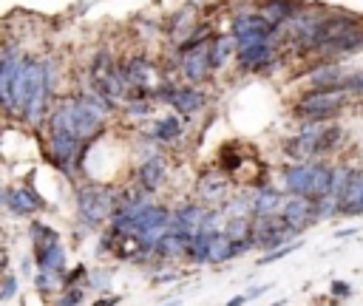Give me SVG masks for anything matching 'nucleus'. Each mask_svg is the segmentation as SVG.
I'll return each instance as SVG.
<instances>
[{
    "label": "nucleus",
    "mask_w": 363,
    "mask_h": 306,
    "mask_svg": "<svg viewBox=\"0 0 363 306\" xmlns=\"http://www.w3.org/2000/svg\"><path fill=\"white\" fill-rule=\"evenodd\" d=\"M108 110H111V105L102 96H96L94 91H88V94H79V96L60 102L48 116V130L68 133V136L88 144L102 133Z\"/></svg>",
    "instance_id": "obj_1"
},
{
    "label": "nucleus",
    "mask_w": 363,
    "mask_h": 306,
    "mask_svg": "<svg viewBox=\"0 0 363 306\" xmlns=\"http://www.w3.org/2000/svg\"><path fill=\"white\" fill-rule=\"evenodd\" d=\"M91 76V91L96 94V96H102L111 108H113V102H119L122 96H125V91H128V82H125V71L116 65V60L111 57V54H96L94 57V62H91V71H88Z\"/></svg>",
    "instance_id": "obj_2"
},
{
    "label": "nucleus",
    "mask_w": 363,
    "mask_h": 306,
    "mask_svg": "<svg viewBox=\"0 0 363 306\" xmlns=\"http://www.w3.org/2000/svg\"><path fill=\"white\" fill-rule=\"evenodd\" d=\"M31 241H34V264H37V269H48L54 275H62V269L68 264V252L60 244V235L51 227L34 221L31 224Z\"/></svg>",
    "instance_id": "obj_3"
},
{
    "label": "nucleus",
    "mask_w": 363,
    "mask_h": 306,
    "mask_svg": "<svg viewBox=\"0 0 363 306\" xmlns=\"http://www.w3.org/2000/svg\"><path fill=\"white\" fill-rule=\"evenodd\" d=\"M77 210H79V218L88 227H99V224L113 218V212H116V193H111L105 187H96V184L79 187L77 190Z\"/></svg>",
    "instance_id": "obj_4"
},
{
    "label": "nucleus",
    "mask_w": 363,
    "mask_h": 306,
    "mask_svg": "<svg viewBox=\"0 0 363 306\" xmlns=\"http://www.w3.org/2000/svg\"><path fill=\"white\" fill-rule=\"evenodd\" d=\"M85 150L88 144L68 136V133H54L48 130V144H45V156L54 167H60L62 173L74 176L79 167H82V159H85Z\"/></svg>",
    "instance_id": "obj_5"
},
{
    "label": "nucleus",
    "mask_w": 363,
    "mask_h": 306,
    "mask_svg": "<svg viewBox=\"0 0 363 306\" xmlns=\"http://www.w3.org/2000/svg\"><path fill=\"white\" fill-rule=\"evenodd\" d=\"M343 102H346V94H340V91H306L298 99L295 113L303 122H329L332 116H337Z\"/></svg>",
    "instance_id": "obj_6"
},
{
    "label": "nucleus",
    "mask_w": 363,
    "mask_h": 306,
    "mask_svg": "<svg viewBox=\"0 0 363 306\" xmlns=\"http://www.w3.org/2000/svg\"><path fill=\"white\" fill-rule=\"evenodd\" d=\"M278 26H272L261 11L258 14H238L233 20V40L238 48H247V45H264L275 37Z\"/></svg>",
    "instance_id": "obj_7"
},
{
    "label": "nucleus",
    "mask_w": 363,
    "mask_h": 306,
    "mask_svg": "<svg viewBox=\"0 0 363 306\" xmlns=\"http://www.w3.org/2000/svg\"><path fill=\"white\" fill-rule=\"evenodd\" d=\"M289 235H295L281 215H272V218H255L252 224V246H267L269 252L278 249V246H286L289 244Z\"/></svg>",
    "instance_id": "obj_8"
},
{
    "label": "nucleus",
    "mask_w": 363,
    "mask_h": 306,
    "mask_svg": "<svg viewBox=\"0 0 363 306\" xmlns=\"http://www.w3.org/2000/svg\"><path fill=\"white\" fill-rule=\"evenodd\" d=\"M179 65H182V74H184V79H187L190 85L204 82V79L210 76V71H213V62H210V45L201 42V45H196V48H184Z\"/></svg>",
    "instance_id": "obj_9"
},
{
    "label": "nucleus",
    "mask_w": 363,
    "mask_h": 306,
    "mask_svg": "<svg viewBox=\"0 0 363 306\" xmlns=\"http://www.w3.org/2000/svg\"><path fill=\"white\" fill-rule=\"evenodd\" d=\"M281 218H284V224L298 235V232H303L312 221H318V215H315V201H312V198H303V196H286V204H284V210H281Z\"/></svg>",
    "instance_id": "obj_10"
},
{
    "label": "nucleus",
    "mask_w": 363,
    "mask_h": 306,
    "mask_svg": "<svg viewBox=\"0 0 363 306\" xmlns=\"http://www.w3.org/2000/svg\"><path fill=\"white\" fill-rule=\"evenodd\" d=\"M312 184H315V164H289L284 170V190L289 196H303L312 198Z\"/></svg>",
    "instance_id": "obj_11"
},
{
    "label": "nucleus",
    "mask_w": 363,
    "mask_h": 306,
    "mask_svg": "<svg viewBox=\"0 0 363 306\" xmlns=\"http://www.w3.org/2000/svg\"><path fill=\"white\" fill-rule=\"evenodd\" d=\"M3 204L14 215H31V212H37L43 207V198L28 184H20V187H9L3 193Z\"/></svg>",
    "instance_id": "obj_12"
},
{
    "label": "nucleus",
    "mask_w": 363,
    "mask_h": 306,
    "mask_svg": "<svg viewBox=\"0 0 363 306\" xmlns=\"http://www.w3.org/2000/svg\"><path fill=\"white\" fill-rule=\"evenodd\" d=\"M164 178H167V162H164L159 153L150 156V159H145V162L139 164V170H136V181H139V187H142L145 193H156Z\"/></svg>",
    "instance_id": "obj_13"
},
{
    "label": "nucleus",
    "mask_w": 363,
    "mask_h": 306,
    "mask_svg": "<svg viewBox=\"0 0 363 306\" xmlns=\"http://www.w3.org/2000/svg\"><path fill=\"white\" fill-rule=\"evenodd\" d=\"M235 60L244 71H264L275 62V48L269 42L264 45H247V48H238L235 51Z\"/></svg>",
    "instance_id": "obj_14"
},
{
    "label": "nucleus",
    "mask_w": 363,
    "mask_h": 306,
    "mask_svg": "<svg viewBox=\"0 0 363 306\" xmlns=\"http://www.w3.org/2000/svg\"><path fill=\"white\" fill-rule=\"evenodd\" d=\"M286 204V196L281 190H272V187H264L252 196V215L255 218H272V215H281Z\"/></svg>",
    "instance_id": "obj_15"
},
{
    "label": "nucleus",
    "mask_w": 363,
    "mask_h": 306,
    "mask_svg": "<svg viewBox=\"0 0 363 306\" xmlns=\"http://www.w3.org/2000/svg\"><path fill=\"white\" fill-rule=\"evenodd\" d=\"M363 212V170H354L349 178V187L340 198V215H357Z\"/></svg>",
    "instance_id": "obj_16"
},
{
    "label": "nucleus",
    "mask_w": 363,
    "mask_h": 306,
    "mask_svg": "<svg viewBox=\"0 0 363 306\" xmlns=\"http://www.w3.org/2000/svg\"><path fill=\"white\" fill-rule=\"evenodd\" d=\"M298 11H301V8H298L295 0H267V3L261 6V14H264L272 26H278V28L286 26Z\"/></svg>",
    "instance_id": "obj_17"
},
{
    "label": "nucleus",
    "mask_w": 363,
    "mask_h": 306,
    "mask_svg": "<svg viewBox=\"0 0 363 306\" xmlns=\"http://www.w3.org/2000/svg\"><path fill=\"white\" fill-rule=\"evenodd\" d=\"M233 37H227V34H216L213 37V42H210V62H213V71L216 68H221L230 57H233Z\"/></svg>",
    "instance_id": "obj_18"
},
{
    "label": "nucleus",
    "mask_w": 363,
    "mask_h": 306,
    "mask_svg": "<svg viewBox=\"0 0 363 306\" xmlns=\"http://www.w3.org/2000/svg\"><path fill=\"white\" fill-rule=\"evenodd\" d=\"M182 130H184V119L167 116V119H159V122L153 125V139H156V142H173V139L182 136Z\"/></svg>",
    "instance_id": "obj_19"
},
{
    "label": "nucleus",
    "mask_w": 363,
    "mask_h": 306,
    "mask_svg": "<svg viewBox=\"0 0 363 306\" xmlns=\"http://www.w3.org/2000/svg\"><path fill=\"white\" fill-rule=\"evenodd\" d=\"M34 286H37L43 295H48V292H54V289H62V286H65V278H60V275H54V272H48V269H37V272H34Z\"/></svg>",
    "instance_id": "obj_20"
},
{
    "label": "nucleus",
    "mask_w": 363,
    "mask_h": 306,
    "mask_svg": "<svg viewBox=\"0 0 363 306\" xmlns=\"http://www.w3.org/2000/svg\"><path fill=\"white\" fill-rule=\"evenodd\" d=\"M224 178H216V181H201V196H207V198H213V201H221V198H227V193H224Z\"/></svg>",
    "instance_id": "obj_21"
},
{
    "label": "nucleus",
    "mask_w": 363,
    "mask_h": 306,
    "mask_svg": "<svg viewBox=\"0 0 363 306\" xmlns=\"http://www.w3.org/2000/svg\"><path fill=\"white\" fill-rule=\"evenodd\" d=\"M301 244L295 241V244H286V246H278V249H272V252H267L261 261H258V266H267V264H272V261H281L286 252H292V249H298Z\"/></svg>",
    "instance_id": "obj_22"
},
{
    "label": "nucleus",
    "mask_w": 363,
    "mask_h": 306,
    "mask_svg": "<svg viewBox=\"0 0 363 306\" xmlns=\"http://www.w3.org/2000/svg\"><path fill=\"white\" fill-rule=\"evenodd\" d=\"M82 298H85V292H82L79 286H74V289H68V292L60 298V303H57V306H79V303H82Z\"/></svg>",
    "instance_id": "obj_23"
},
{
    "label": "nucleus",
    "mask_w": 363,
    "mask_h": 306,
    "mask_svg": "<svg viewBox=\"0 0 363 306\" xmlns=\"http://www.w3.org/2000/svg\"><path fill=\"white\" fill-rule=\"evenodd\" d=\"M17 292V278L14 275H6L3 278V289H0V300H11Z\"/></svg>",
    "instance_id": "obj_24"
},
{
    "label": "nucleus",
    "mask_w": 363,
    "mask_h": 306,
    "mask_svg": "<svg viewBox=\"0 0 363 306\" xmlns=\"http://www.w3.org/2000/svg\"><path fill=\"white\" fill-rule=\"evenodd\" d=\"M332 292H335V295H343V298H346V295H349L352 289H349V283H340V280H335V283H332Z\"/></svg>",
    "instance_id": "obj_25"
},
{
    "label": "nucleus",
    "mask_w": 363,
    "mask_h": 306,
    "mask_svg": "<svg viewBox=\"0 0 363 306\" xmlns=\"http://www.w3.org/2000/svg\"><path fill=\"white\" fill-rule=\"evenodd\" d=\"M247 300H250V298H247V292H244V295H235V298H230V300H227V306H244Z\"/></svg>",
    "instance_id": "obj_26"
},
{
    "label": "nucleus",
    "mask_w": 363,
    "mask_h": 306,
    "mask_svg": "<svg viewBox=\"0 0 363 306\" xmlns=\"http://www.w3.org/2000/svg\"><path fill=\"white\" fill-rule=\"evenodd\" d=\"M119 303V298H102V300H96L94 306H116Z\"/></svg>",
    "instance_id": "obj_27"
},
{
    "label": "nucleus",
    "mask_w": 363,
    "mask_h": 306,
    "mask_svg": "<svg viewBox=\"0 0 363 306\" xmlns=\"http://www.w3.org/2000/svg\"><path fill=\"white\" fill-rule=\"evenodd\" d=\"M164 306H176V303H164Z\"/></svg>",
    "instance_id": "obj_28"
}]
</instances>
